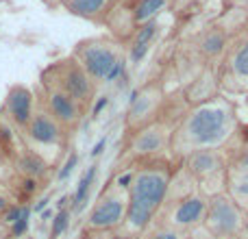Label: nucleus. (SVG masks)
I'll return each instance as SVG.
<instances>
[{
	"label": "nucleus",
	"mask_w": 248,
	"mask_h": 239,
	"mask_svg": "<svg viewBox=\"0 0 248 239\" xmlns=\"http://www.w3.org/2000/svg\"><path fill=\"white\" fill-rule=\"evenodd\" d=\"M233 194L237 198H248V179L240 180V183H233Z\"/></svg>",
	"instance_id": "a878e982"
},
{
	"label": "nucleus",
	"mask_w": 248,
	"mask_h": 239,
	"mask_svg": "<svg viewBox=\"0 0 248 239\" xmlns=\"http://www.w3.org/2000/svg\"><path fill=\"white\" fill-rule=\"evenodd\" d=\"M229 131V109L224 105L211 103L194 109L185 122V135L196 148L214 146Z\"/></svg>",
	"instance_id": "f03ea898"
},
{
	"label": "nucleus",
	"mask_w": 248,
	"mask_h": 239,
	"mask_svg": "<svg viewBox=\"0 0 248 239\" xmlns=\"http://www.w3.org/2000/svg\"><path fill=\"white\" fill-rule=\"evenodd\" d=\"M22 211H24V205H9L7 209L0 213V218H2V222L4 224H9L11 226L16 220H20V215H22Z\"/></svg>",
	"instance_id": "5701e85b"
},
{
	"label": "nucleus",
	"mask_w": 248,
	"mask_h": 239,
	"mask_svg": "<svg viewBox=\"0 0 248 239\" xmlns=\"http://www.w3.org/2000/svg\"><path fill=\"white\" fill-rule=\"evenodd\" d=\"M153 239H181L176 233H172V231H161V233H157Z\"/></svg>",
	"instance_id": "7c9ffc66"
},
{
	"label": "nucleus",
	"mask_w": 248,
	"mask_h": 239,
	"mask_svg": "<svg viewBox=\"0 0 248 239\" xmlns=\"http://www.w3.org/2000/svg\"><path fill=\"white\" fill-rule=\"evenodd\" d=\"M107 103H109V98H107V96H100V98L96 100V105H94V107H92V118H98L100 113H103V109L107 107Z\"/></svg>",
	"instance_id": "bb28decb"
},
{
	"label": "nucleus",
	"mask_w": 248,
	"mask_h": 239,
	"mask_svg": "<svg viewBox=\"0 0 248 239\" xmlns=\"http://www.w3.org/2000/svg\"><path fill=\"white\" fill-rule=\"evenodd\" d=\"M231 68H233V74H237V76H242V78H248V42L244 46L237 48V52L231 59Z\"/></svg>",
	"instance_id": "6ab92c4d"
},
{
	"label": "nucleus",
	"mask_w": 248,
	"mask_h": 239,
	"mask_svg": "<svg viewBox=\"0 0 248 239\" xmlns=\"http://www.w3.org/2000/svg\"><path fill=\"white\" fill-rule=\"evenodd\" d=\"M26 139L35 146H44V148H50V146H59L61 144V124L48 111H37L33 113L31 122L24 128Z\"/></svg>",
	"instance_id": "423d86ee"
},
{
	"label": "nucleus",
	"mask_w": 248,
	"mask_h": 239,
	"mask_svg": "<svg viewBox=\"0 0 248 239\" xmlns=\"http://www.w3.org/2000/svg\"><path fill=\"white\" fill-rule=\"evenodd\" d=\"M78 161H81V157H78L77 152H72V154H70V157H68V161H65L63 165H61V170H59V180H61V183H65V180H68L70 176H72V172L77 170Z\"/></svg>",
	"instance_id": "4be33fe9"
},
{
	"label": "nucleus",
	"mask_w": 248,
	"mask_h": 239,
	"mask_svg": "<svg viewBox=\"0 0 248 239\" xmlns=\"http://www.w3.org/2000/svg\"><path fill=\"white\" fill-rule=\"evenodd\" d=\"M48 113L61 124V126H72L81 120V105L72 100L61 87H48Z\"/></svg>",
	"instance_id": "6e6552de"
},
{
	"label": "nucleus",
	"mask_w": 248,
	"mask_h": 239,
	"mask_svg": "<svg viewBox=\"0 0 248 239\" xmlns=\"http://www.w3.org/2000/svg\"><path fill=\"white\" fill-rule=\"evenodd\" d=\"M113 239H128V237H122V235H118V237H113Z\"/></svg>",
	"instance_id": "72a5a7b5"
},
{
	"label": "nucleus",
	"mask_w": 248,
	"mask_h": 239,
	"mask_svg": "<svg viewBox=\"0 0 248 239\" xmlns=\"http://www.w3.org/2000/svg\"><path fill=\"white\" fill-rule=\"evenodd\" d=\"M207 213V200L202 196H189L179 205L174 213V222L179 226H192V224L201 222Z\"/></svg>",
	"instance_id": "9b49d317"
},
{
	"label": "nucleus",
	"mask_w": 248,
	"mask_h": 239,
	"mask_svg": "<svg viewBox=\"0 0 248 239\" xmlns=\"http://www.w3.org/2000/svg\"><path fill=\"white\" fill-rule=\"evenodd\" d=\"M35 109H33V91L24 85H16L9 90L7 100H4V118L17 128H26L31 122Z\"/></svg>",
	"instance_id": "0eeeda50"
},
{
	"label": "nucleus",
	"mask_w": 248,
	"mask_h": 239,
	"mask_svg": "<svg viewBox=\"0 0 248 239\" xmlns=\"http://www.w3.org/2000/svg\"><path fill=\"white\" fill-rule=\"evenodd\" d=\"M189 167H192L194 174L207 176L218 170V157H216V152H211V150H196V152L189 157Z\"/></svg>",
	"instance_id": "dca6fc26"
},
{
	"label": "nucleus",
	"mask_w": 248,
	"mask_h": 239,
	"mask_svg": "<svg viewBox=\"0 0 248 239\" xmlns=\"http://www.w3.org/2000/svg\"><path fill=\"white\" fill-rule=\"evenodd\" d=\"M222 48H224V35L220 33V30H211V33H207L201 42V50L209 57H216L218 52H222Z\"/></svg>",
	"instance_id": "a211bd4d"
},
{
	"label": "nucleus",
	"mask_w": 248,
	"mask_h": 239,
	"mask_svg": "<svg viewBox=\"0 0 248 239\" xmlns=\"http://www.w3.org/2000/svg\"><path fill=\"white\" fill-rule=\"evenodd\" d=\"M166 7V0H135L133 4V22L137 24H144V22H150L161 13V9Z\"/></svg>",
	"instance_id": "2eb2a0df"
},
{
	"label": "nucleus",
	"mask_w": 248,
	"mask_h": 239,
	"mask_svg": "<svg viewBox=\"0 0 248 239\" xmlns=\"http://www.w3.org/2000/svg\"><path fill=\"white\" fill-rule=\"evenodd\" d=\"M157 33H159V24H157V20L144 22V24H141L140 29L135 30V35H133V42H131V46H128V59H131V63H133V65L141 63V59H144V57L148 55L150 44L155 42Z\"/></svg>",
	"instance_id": "9d476101"
},
{
	"label": "nucleus",
	"mask_w": 248,
	"mask_h": 239,
	"mask_svg": "<svg viewBox=\"0 0 248 239\" xmlns=\"http://www.w3.org/2000/svg\"><path fill=\"white\" fill-rule=\"evenodd\" d=\"M109 2H122V0H109Z\"/></svg>",
	"instance_id": "f704fd0d"
},
{
	"label": "nucleus",
	"mask_w": 248,
	"mask_h": 239,
	"mask_svg": "<svg viewBox=\"0 0 248 239\" xmlns=\"http://www.w3.org/2000/svg\"><path fill=\"white\" fill-rule=\"evenodd\" d=\"M105 148H107V137H100V139L96 141L94 146H92V152H90V157H92V159L100 157V154L105 152Z\"/></svg>",
	"instance_id": "393cba45"
},
{
	"label": "nucleus",
	"mask_w": 248,
	"mask_h": 239,
	"mask_svg": "<svg viewBox=\"0 0 248 239\" xmlns=\"http://www.w3.org/2000/svg\"><path fill=\"white\" fill-rule=\"evenodd\" d=\"M55 85L61 87L78 105H87L92 100V78L77 61H63L59 65V81Z\"/></svg>",
	"instance_id": "39448f33"
},
{
	"label": "nucleus",
	"mask_w": 248,
	"mask_h": 239,
	"mask_svg": "<svg viewBox=\"0 0 248 239\" xmlns=\"http://www.w3.org/2000/svg\"><path fill=\"white\" fill-rule=\"evenodd\" d=\"M68 226H70V209H59V213H57L55 220H52L50 237L52 239H59L65 231H68Z\"/></svg>",
	"instance_id": "aec40b11"
},
{
	"label": "nucleus",
	"mask_w": 248,
	"mask_h": 239,
	"mask_svg": "<svg viewBox=\"0 0 248 239\" xmlns=\"http://www.w3.org/2000/svg\"><path fill=\"white\" fill-rule=\"evenodd\" d=\"M96 176H98V165H90L87 167V172L81 176V180H78L77 189H74V196H72V211H77V213H81L83 209L87 207V200H90V192H92V185L96 183Z\"/></svg>",
	"instance_id": "4468645a"
},
{
	"label": "nucleus",
	"mask_w": 248,
	"mask_h": 239,
	"mask_svg": "<svg viewBox=\"0 0 248 239\" xmlns=\"http://www.w3.org/2000/svg\"><path fill=\"white\" fill-rule=\"evenodd\" d=\"M242 167H244V170L248 172V152L244 154V161H242Z\"/></svg>",
	"instance_id": "473e14b6"
},
{
	"label": "nucleus",
	"mask_w": 248,
	"mask_h": 239,
	"mask_svg": "<svg viewBox=\"0 0 248 239\" xmlns=\"http://www.w3.org/2000/svg\"><path fill=\"white\" fill-rule=\"evenodd\" d=\"M7 207H9V200H7V198H2V196H0V213H2V211L7 209Z\"/></svg>",
	"instance_id": "2f4dec72"
},
{
	"label": "nucleus",
	"mask_w": 248,
	"mask_h": 239,
	"mask_svg": "<svg viewBox=\"0 0 248 239\" xmlns=\"http://www.w3.org/2000/svg\"><path fill=\"white\" fill-rule=\"evenodd\" d=\"M161 144H163V139L157 128H146L135 139V148L140 150V152H155V150L161 148Z\"/></svg>",
	"instance_id": "f3484780"
},
{
	"label": "nucleus",
	"mask_w": 248,
	"mask_h": 239,
	"mask_svg": "<svg viewBox=\"0 0 248 239\" xmlns=\"http://www.w3.org/2000/svg\"><path fill=\"white\" fill-rule=\"evenodd\" d=\"M126 207L120 196H105L103 200L96 202V207L90 213V226L94 228H111L124 220Z\"/></svg>",
	"instance_id": "1a4fd4ad"
},
{
	"label": "nucleus",
	"mask_w": 248,
	"mask_h": 239,
	"mask_svg": "<svg viewBox=\"0 0 248 239\" xmlns=\"http://www.w3.org/2000/svg\"><path fill=\"white\" fill-rule=\"evenodd\" d=\"M78 65L85 70V74L92 81H105L116 61L120 59L116 44H109L105 39H92V42H83L77 50Z\"/></svg>",
	"instance_id": "7ed1b4c3"
},
{
	"label": "nucleus",
	"mask_w": 248,
	"mask_h": 239,
	"mask_svg": "<svg viewBox=\"0 0 248 239\" xmlns=\"http://www.w3.org/2000/svg\"><path fill=\"white\" fill-rule=\"evenodd\" d=\"M48 202H50V196H44L42 200H37V205H35V207H33V209H31V211H37V213H42V211H44V209H46V207H48Z\"/></svg>",
	"instance_id": "c756f323"
},
{
	"label": "nucleus",
	"mask_w": 248,
	"mask_h": 239,
	"mask_svg": "<svg viewBox=\"0 0 248 239\" xmlns=\"http://www.w3.org/2000/svg\"><path fill=\"white\" fill-rule=\"evenodd\" d=\"M109 4H111L109 0H63V7L72 15L85 17V20H96V17L105 15Z\"/></svg>",
	"instance_id": "f8f14e48"
},
{
	"label": "nucleus",
	"mask_w": 248,
	"mask_h": 239,
	"mask_svg": "<svg viewBox=\"0 0 248 239\" xmlns=\"http://www.w3.org/2000/svg\"><path fill=\"white\" fill-rule=\"evenodd\" d=\"M35 189H37V179H29V176H24V179H22V192L29 196V194H33Z\"/></svg>",
	"instance_id": "cd10ccee"
},
{
	"label": "nucleus",
	"mask_w": 248,
	"mask_h": 239,
	"mask_svg": "<svg viewBox=\"0 0 248 239\" xmlns=\"http://www.w3.org/2000/svg\"><path fill=\"white\" fill-rule=\"evenodd\" d=\"M168 194V176L157 170H141L131 183V202L126 209V224L133 231H144L155 211Z\"/></svg>",
	"instance_id": "f257e3e1"
},
{
	"label": "nucleus",
	"mask_w": 248,
	"mask_h": 239,
	"mask_svg": "<svg viewBox=\"0 0 248 239\" xmlns=\"http://www.w3.org/2000/svg\"><path fill=\"white\" fill-rule=\"evenodd\" d=\"M29 226H31V207H24L20 220H16V222L11 224V237L20 239L26 231H29Z\"/></svg>",
	"instance_id": "412c9836"
},
{
	"label": "nucleus",
	"mask_w": 248,
	"mask_h": 239,
	"mask_svg": "<svg viewBox=\"0 0 248 239\" xmlns=\"http://www.w3.org/2000/svg\"><path fill=\"white\" fill-rule=\"evenodd\" d=\"M16 165L22 172V176H29V179H42L48 172L46 161L33 150H24V152L16 154Z\"/></svg>",
	"instance_id": "ddd939ff"
},
{
	"label": "nucleus",
	"mask_w": 248,
	"mask_h": 239,
	"mask_svg": "<svg viewBox=\"0 0 248 239\" xmlns=\"http://www.w3.org/2000/svg\"><path fill=\"white\" fill-rule=\"evenodd\" d=\"M242 224L240 209L227 196H214V200L207 205V226L216 237L233 235Z\"/></svg>",
	"instance_id": "20e7f679"
},
{
	"label": "nucleus",
	"mask_w": 248,
	"mask_h": 239,
	"mask_svg": "<svg viewBox=\"0 0 248 239\" xmlns=\"http://www.w3.org/2000/svg\"><path fill=\"white\" fill-rule=\"evenodd\" d=\"M124 70H126V61H124V57L116 61V65L111 68V72L107 74V78H105V83H118L120 78L124 76Z\"/></svg>",
	"instance_id": "b1692460"
},
{
	"label": "nucleus",
	"mask_w": 248,
	"mask_h": 239,
	"mask_svg": "<svg viewBox=\"0 0 248 239\" xmlns=\"http://www.w3.org/2000/svg\"><path fill=\"white\" fill-rule=\"evenodd\" d=\"M133 179H135V174H133V172H124L120 179H118V187H120V189H128V187H131V183H133Z\"/></svg>",
	"instance_id": "c85d7f7f"
}]
</instances>
